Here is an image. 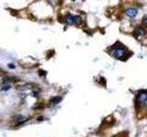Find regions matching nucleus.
<instances>
[{
	"label": "nucleus",
	"instance_id": "6e6552de",
	"mask_svg": "<svg viewBox=\"0 0 147 137\" xmlns=\"http://www.w3.org/2000/svg\"><path fill=\"white\" fill-rule=\"evenodd\" d=\"M9 89H10V85L7 83H2V86H1L2 90H8Z\"/></svg>",
	"mask_w": 147,
	"mask_h": 137
},
{
	"label": "nucleus",
	"instance_id": "423d86ee",
	"mask_svg": "<svg viewBox=\"0 0 147 137\" xmlns=\"http://www.w3.org/2000/svg\"><path fill=\"white\" fill-rule=\"evenodd\" d=\"M133 34H134V37L136 39H141L142 37H144V30L142 27H138L135 29L134 33H133Z\"/></svg>",
	"mask_w": 147,
	"mask_h": 137
},
{
	"label": "nucleus",
	"instance_id": "1a4fd4ad",
	"mask_svg": "<svg viewBox=\"0 0 147 137\" xmlns=\"http://www.w3.org/2000/svg\"><path fill=\"white\" fill-rule=\"evenodd\" d=\"M8 68H15L16 66L14 65V64H8Z\"/></svg>",
	"mask_w": 147,
	"mask_h": 137
},
{
	"label": "nucleus",
	"instance_id": "7ed1b4c3",
	"mask_svg": "<svg viewBox=\"0 0 147 137\" xmlns=\"http://www.w3.org/2000/svg\"><path fill=\"white\" fill-rule=\"evenodd\" d=\"M65 23L68 25H76L80 23L81 17L78 16H74V15H67L65 17Z\"/></svg>",
	"mask_w": 147,
	"mask_h": 137
},
{
	"label": "nucleus",
	"instance_id": "9d476101",
	"mask_svg": "<svg viewBox=\"0 0 147 137\" xmlns=\"http://www.w3.org/2000/svg\"><path fill=\"white\" fill-rule=\"evenodd\" d=\"M144 23L147 25V17H145V19H144Z\"/></svg>",
	"mask_w": 147,
	"mask_h": 137
},
{
	"label": "nucleus",
	"instance_id": "39448f33",
	"mask_svg": "<svg viewBox=\"0 0 147 137\" xmlns=\"http://www.w3.org/2000/svg\"><path fill=\"white\" fill-rule=\"evenodd\" d=\"M14 122L18 124H21V123H24L25 122L28 121V118L26 116H22V115H18V116H14L13 118Z\"/></svg>",
	"mask_w": 147,
	"mask_h": 137
},
{
	"label": "nucleus",
	"instance_id": "f257e3e1",
	"mask_svg": "<svg viewBox=\"0 0 147 137\" xmlns=\"http://www.w3.org/2000/svg\"><path fill=\"white\" fill-rule=\"evenodd\" d=\"M127 53L126 49L121 46V44H116L110 49L109 54L115 59H123Z\"/></svg>",
	"mask_w": 147,
	"mask_h": 137
},
{
	"label": "nucleus",
	"instance_id": "9b49d317",
	"mask_svg": "<svg viewBox=\"0 0 147 137\" xmlns=\"http://www.w3.org/2000/svg\"><path fill=\"white\" fill-rule=\"evenodd\" d=\"M74 1H75V0H74Z\"/></svg>",
	"mask_w": 147,
	"mask_h": 137
},
{
	"label": "nucleus",
	"instance_id": "f03ea898",
	"mask_svg": "<svg viewBox=\"0 0 147 137\" xmlns=\"http://www.w3.org/2000/svg\"><path fill=\"white\" fill-rule=\"evenodd\" d=\"M137 102L141 107L147 108V91L142 90L137 95Z\"/></svg>",
	"mask_w": 147,
	"mask_h": 137
},
{
	"label": "nucleus",
	"instance_id": "0eeeda50",
	"mask_svg": "<svg viewBox=\"0 0 147 137\" xmlns=\"http://www.w3.org/2000/svg\"><path fill=\"white\" fill-rule=\"evenodd\" d=\"M62 100L61 97H59V96H56V97H53L51 99V102H53V104H57L60 102V100Z\"/></svg>",
	"mask_w": 147,
	"mask_h": 137
},
{
	"label": "nucleus",
	"instance_id": "20e7f679",
	"mask_svg": "<svg viewBox=\"0 0 147 137\" xmlns=\"http://www.w3.org/2000/svg\"><path fill=\"white\" fill-rule=\"evenodd\" d=\"M137 13H138V10H137L136 8H134V7L127 8L126 10H125L126 16H127V17H131V18L135 17H136V15H137Z\"/></svg>",
	"mask_w": 147,
	"mask_h": 137
}]
</instances>
